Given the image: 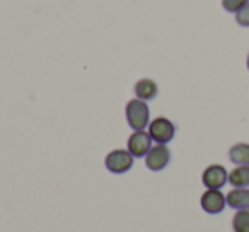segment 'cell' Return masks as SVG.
Segmentation results:
<instances>
[{"label":"cell","mask_w":249,"mask_h":232,"mask_svg":"<svg viewBox=\"0 0 249 232\" xmlns=\"http://www.w3.org/2000/svg\"><path fill=\"white\" fill-rule=\"evenodd\" d=\"M229 183L234 188L249 186V166H237L229 173Z\"/></svg>","instance_id":"8fae6325"},{"label":"cell","mask_w":249,"mask_h":232,"mask_svg":"<svg viewBox=\"0 0 249 232\" xmlns=\"http://www.w3.org/2000/svg\"><path fill=\"white\" fill-rule=\"evenodd\" d=\"M248 70H249V55H248Z\"/></svg>","instance_id":"9a60e30c"},{"label":"cell","mask_w":249,"mask_h":232,"mask_svg":"<svg viewBox=\"0 0 249 232\" xmlns=\"http://www.w3.org/2000/svg\"><path fill=\"white\" fill-rule=\"evenodd\" d=\"M235 22L242 28H249V2L241 9L239 12H235Z\"/></svg>","instance_id":"5bb4252c"},{"label":"cell","mask_w":249,"mask_h":232,"mask_svg":"<svg viewBox=\"0 0 249 232\" xmlns=\"http://www.w3.org/2000/svg\"><path fill=\"white\" fill-rule=\"evenodd\" d=\"M200 205L207 214L217 215L220 212H224L227 200H225L224 193L220 190H207L200 198Z\"/></svg>","instance_id":"8992f818"},{"label":"cell","mask_w":249,"mask_h":232,"mask_svg":"<svg viewBox=\"0 0 249 232\" xmlns=\"http://www.w3.org/2000/svg\"><path fill=\"white\" fill-rule=\"evenodd\" d=\"M229 159L237 166H249V143H235L229 150Z\"/></svg>","instance_id":"30bf717a"},{"label":"cell","mask_w":249,"mask_h":232,"mask_svg":"<svg viewBox=\"0 0 249 232\" xmlns=\"http://www.w3.org/2000/svg\"><path fill=\"white\" fill-rule=\"evenodd\" d=\"M227 205L234 210H246L249 208V190L248 188H234L225 195Z\"/></svg>","instance_id":"ba28073f"},{"label":"cell","mask_w":249,"mask_h":232,"mask_svg":"<svg viewBox=\"0 0 249 232\" xmlns=\"http://www.w3.org/2000/svg\"><path fill=\"white\" fill-rule=\"evenodd\" d=\"M248 2H249V0H222V7H224L227 12L235 14V12L241 11V9L244 7Z\"/></svg>","instance_id":"4fadbf2b"},{"label":"cell","mask_w":249,"mask_h":232,"mask_svg":"<svg viewBox=\"0 0 249 232\" xmlns=\"http://www.w3.org/2000/svg\"><path fill=\"white\" fill-rule=\"evenodd\" d=\"M149 135L152 137V140H156L157 143H169L176 135V126L171 120L159 116V118L152 120L149 125Z\"/></svg>","instance_id":"7a4b0ae2"},{"label":"cell","mask_w":249,"mask_h":232,"mask_svg":"<svg viewBox=\"0 0 249 232\" xmlns=\"http://www.w3.org/2000/svg\"><path fill=\"white\" fill-rule=\"evenodd\" d=\"M157 92H159V87H157V84L154 82L152 79H140L139 82L135 84L137 99L150 101L157 96Z\"/></svg>","instance_id":"9c48e42d"},{"label":"cell","mask_w":249,"mask_h":232,"mask_svg":"<svg viewBox=\"0 0 249 232\" xmlns=\"http://www.w3.org/2000/svg\"><path fill=\"white\" fill-rule=\"evenodd\" d=\"M201 183L208 190H220L225 183H229V173L220 164H212L201 174Z\"/></svg>","instance_id":"277c9868"},{"label":"cell","mask_w":249,"mask_h":232,"mask_svg":"<svg viewBox=\"0 0 249 232\" xmlns=\"http://www.w3.org/2000/svg\"><path fill=\"white\" fill-rule=\"evenodd\" d=\"M126 122L132 126L135 132L143 130L149 125V118H150V109L147 106L145 101L142 99H132L126 104Z\"/></svg>","instance_id":"6da1fadb"},{"label":"cell","mask_w":249,"mask_h":232,"mask_svg":"<svg viewBox=\"0 0 249 232\" xmlns=\"http://www.w3.org/2000/svg\"><path fill=\"white\" fill-rule=\"evenodd\" d=\"M152 149V137L143 130L132 133L128 139V152L133 157H145Z\"/></svg>","instance_id":"52a82bcc"},{"label":"cell","mask_w":249,"mask_h":232,"mask_svg":"<svg viewBox=\"0 0 249 232\" xmlns=\"http://www.w3.org/2000/svg\"><path fill=\"white\" fill-rule=\"evenodd\" d=\"M171 161V150L164 143H157L145 156V166L150 171H162Z\"/></svg>","instance_id":"5b68a950"},{"label":"cell","mask_w":249,"mask_h":232,"mask_svg":"<svg viewBox=\"0 0 249 232\" xmlns=\"http://www.w3.org/2000/svg\"><path fill=\"white\" fill-rule=\"evenodd\" d=\"M232 231L249 232V208L235 212V215L232 217Z\"/></svg>","instance_id":"7c38bea8"},{"label":"cell","mask_w":249,"mask_h":232,"mask_svg":"<svg viewBox=\"0 0 249 232\" xmlns=\"http://www.w3.org/2000/svg\"><path fill=\"white\" fill-rule=\"evenodd\" d=\"M107 171H111L113 174H124L128 173L133 166V156L128 150L116 149L113 152H109L104 159Z\"/></svg>","instance_id":"3957f363"}]
</instances>
